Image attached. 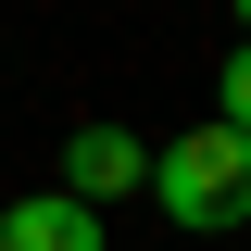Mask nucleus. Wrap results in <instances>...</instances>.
Segmentation results:
<instances>
[{
    "instance_id": "f257e3e1",
    "label": "nucleus",
    "mask_w": 251,
    "mask_h": 251,
    "mask_svg": "<svg viewBox=\"0 0 251 251\" xmlns=\"http://www.w3.org/2000/svg\"><path fill=\"white\" fill-rule=\"evenodd\" d=\"M151 201L176 226H201V239H214V226H251V138H239V126L163 138V151H151Z\"/></svg>"
},
{
    "instance_id": "20e7f679",
    "label": "nucleus",
    "mask_w": 251,
    "mask_h": 251,
    "mask_svg": "<svg viewBox=\"0 0 251 251\" xmlns=\"http://www.w3.org/2000/svg\"><path fill=\"white\" fill-rule=\"evenodd\" d=\"M214 126H239V138H251V50H226V113Z\"/></svg>"
},
{
    "instance_id": "39448f33",
    "label": "nucleus",
    "mask_w": 251,
    "mask_h": 251,
    "mask_svg": "<svg viewBox=\"0 0 251 251\" xmlns=\"http://www.w3.org/2000/svg\"><path fill=\"white\" fill-rule=\"evenodd\" d=\"M239 50H251V13H239Z\"/></svg>"
},
{
    "instance_id": "f03ea898",
    "label": "nucleus",
    "mask_w": 251,
    "mask_h": 251,
    "mask_svg": "<svg viewBox=\"0 0 251 251\" xmlns=\"http://www.w3.org/2000/svg\"><path fill=\"white\" fill-rule=\"evenodd\" d=\"M126 188H151V138H138V126H75V138H63V201H126Z\"/></svg>"
},
{
    "instance_id": "7ed1b4c3",
    "label": "nucleus",
    "mask_w": 251,
    "mask_h": 251,
    "mask_svg": "<svg viewBox=\"0 0 251 251\" xmlns=\"http://www.w3.org/2000/svg\"><path fill=\"white\" fill-rule=\"evenodd\" d=\"M0 251H100V214L88 201H13V214H0Z\"/></svg>"
}]
</instances>
